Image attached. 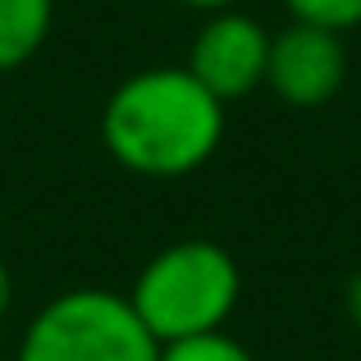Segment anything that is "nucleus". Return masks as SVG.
I'll return each mask as SVG.
<instances>
[{"label":"nucleus","instance_id":"1","mask_svg":"<svg viewBox=\"0 0 361 361\" xmlns=\"http://www.w3.org/2000/svg\"><path fill=\"white\" fill-rule=\"evenodd\" d=\"M101 142L142 178H183L220 151L224 106L183 64H156L128 73L106 97Z\"/></svg>","mask_w":361,"mask_h":361},{"label":"nucleus","instance_id":"2","mask_svg":"<svg viewBox=\"0 0 361 361\" xmlns=\"http://www.w3.org/2000/svg\"><path fill=\"white\" fill-rule=\"evenodd\" d=\"M243 298V270L220 243L183 238L169 243L137 270L128 288V307L147 325V334L165 343L220 334Z\"/></svg>","mask_w":361,"mask_h":361},{"label":"nucleus","instance_id":"3","mask_svg":"<svg viewBox=\"0 0 361 361\" xmlns=\"http://www.w3.org/2000/svg\"><path fill=\"white\" fill-rule=\"evenodd\" d=\"M14 361H160V343L123 293L82 283L55 293L27 320Z\"/></svg>","mask_w":361,"mask_h":361},{"label":"nucleus","instance_id":"4","mask_svg":"<svg viewBox=\"0 0 361 361\" xmlns=\"http://www.w3.org/2000/svg\"><path fill=\"white\" fill-rule=\"evenodd\" d=\"M265 64H270V32H265L252 14L220 9V14H211L197 27L183 69L192 73L220 106H229V101H243L261 87Z\"/></svg>","mask_w":361,"mask_h":361},{"label":"nucleus","instance_id":"5","mask_svg":"<svg viewBox=\"0 0 361 361\" xmlns=\"http://www.w3.org/2000/svg\"><path fill=\"white\" fill-rule=\"evenodd\" d=\"M348 78V51L343 32L311 23H288L270 37V64H265V87L293 110H316L338 97Z\"/></svg>","mask_w":361,"mask_h":361},{"label":"nucleus","instance_id":"6","mask_svg":"<svg viewBox=\"0 0 361 361\" xmlns=\"http://www.w3.org/2000/svg\"><path fill=\"white\" fill-rule=\"evenodd\" d=\"M55 23V0H0V73L23 69L46 46Z\"/></svg>","mask_w":361,"mask_h":361},{"label":"nucleus","instance_id":"7","mask_svg":"<svg viewBox=\"0 0 361 361\" xmlns=\"http://www.w3.org/2000/svg\"><path fill=\"white\" fill-rule=\"evenodd\" d=\"M293 23L329 27V32H348L361 23V0H283Z\"/></svg>","mask_w":361,"mask_h":361},{"label":"nucleus","instance_id":"8","mask_svg":"<svg viewBox=\"0 0 361 361\" xmlns=\"http://www.w3.org/2000/svg\"><path fill=\"white\" fill-rule=\"evenodd\" d=\"M160 361H256L233 334H202V338H183V343H165Z\"/></svg>","mask_w":361,"mask_h":361},{"label":"nucleus","instance_id":"9","mask_svg":"<svg viewBox=\"0 0 361 361\" xmlns=\"http://www.w3.org/2000/svg\"><path fill=\"white\" fill-rule=\"evenodd\" d=\"M343 311H348V320L361 329V270L348 274V283H343Z\"/></svg>","mask_w":361,"mask_h":361},{"label":"nucleus","instance_id":"10","mask_svg":"<svg viewBox=\"0 0 361 361\" xmlns=\"http://www.w3.org/2000/svg\"><path fill=\"white\" fill-rule=\"evenodd\" d=\"M9 307H14V274H9L5 256H0V320L9 316Z\"/></svg>","mask_w":361,"mask_h":361},{"label":"nucleus","instance_id":"11","mask_svg":"<svg viewBox=\"0 0 361 361\" xmlns=\"http://www.w3.org/2000/svg\"><path fill=\"white\" fill-rule=\"evenodd\" d=\"M178 5H188V9H206V14H220V9H233L238 0H178Z\"/></svg>","mask_w":361,"mask_h":361}]
</instances>
